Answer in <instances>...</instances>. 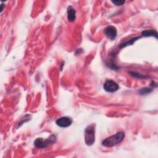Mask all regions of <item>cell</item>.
I'll use <instances>...</instances> for the list:
<instances>
[{"mask_svg":"<svg viewBox=\"0 0 158 158\" xmlns=\"http://www.w3.org/2000/svg\"><path fill=\"white\" fill-rule=\"evenodd\" d=\"M56 141V137L55 135H51L48 139H43L41 138H38L35 139L34 142L35 146L38 148H46L49 146L54 144Z\"/></svg>","mask_w":158,"mask_h":158,"instance_id":"cell-3","label":"cell"},{"mask_svg":"<svg viewBox=\"0 0 158 158\" xmlns=\"http://www.w3.org/2000/svg\"><path fill=\"white\" fill-rule=\"evenodd\" d=\"M130 75H132L133 77H136V78H146V77L144 76V75H142L137 72H130Z\"/></svg>","mask_w":158,"mask_h":158,"instance_id":"cell-11","label":"cell"},{"mask_svg":"<svg viewBox=\"0 0 158 158\" xmlns=\"http://www.w3.org/2000/svg\"><path fill=\"white\" fill-rule=\"evenodd\" d=\"M103 88L105 91L109 93H114L117 91L119 89L118 85L112 80H107L105 81L103 85Z\"/></svg>","mask_w":158,"mask_h":158,"instance_id":"cell-4","label":"cell"},{"mask_svg":"<svg viewBox=\"0 0 158 158\" xmlns=\"http://www.w3.org/2000/svg\"><path fill=\"white\" fill-rule=\"evenodd\" d=\"M85 141L87 145L91 146L95 141V125H88L85 130Z\"/></svg>","mask_w":158,"mask_h":158,"instance_id":"cell-2","label":"cell"},{"mask_svg":"<svg viewBox=\"0 0 158 158\" xmlns=\"http://www.w3.org/2000/svg\"><path fill=\"white\" fill-rule=\"evenodd\" d=\"M72 119L69 117H62L59 118L56 121V123L57 126L62 128H67L71 125L72 123Z\"/></svg>","mask_w":158,"mask_h":158,"instance_id":"cell-5","label":"cell"},{"mask_svg":"<svg viewBox=\"0 0 158 158\" xmlns=\"http://www.w3.org/2000/svg\"><path fill=\"white\" fill-rule=\"evenodd\" d=\"M112 2L113 4H114L116 6H122L123 5L125 1H118V0H116V1H112Z\"/></svg>","mask_w":158,"mask_h":158,"instance_id":"cell-12","label":"cell"},{"mask_svg":"<svg viewBox=\"0 0 158 158\" xmlns=\"http://www.w3.org/2000/svg\"><path fill=\"white\" fill-rule=\"evenodd\" d=\"M152 91V88H144L141 89L139 92L141 94H147L150 93Z\"/></svg>","mask_w":158,"mask_h":158,"instance_id":"cell-10","label":"cell"},{"mask_svg":"<svg viewBox=\"0 0 158 158\" xmlns=\"http://www.w3.org/2000/svg\"><path fill=\"white\" fill-rule=\"evenodd\" d=\"M125 138V133L123 131H120L114 135H112L105 139L102 142V144L106 147L110 148L113 147L119 143H120Z\"/></svg>","mask_w":158,"mask_h":158,"instance_id":"cell-1","label":"cell"},{"mask_svg":"<svg viewBox=\"0 0 158 158\" xmlns=\"http://www.w3.org/2000/svg\"><path fill=\"white\" fill-rule=\"evenodd\" d=\"M139 38H140L139 36H136V37L132 38L131 39L129 40V41H126V42H124V43L120 44L119 46H120V48H125V47H126V46H128V45H131V44H133L135 43V41H136V40H137L138 39H139Z\"/></svg>","mask_w":158,"mask_h":158,"instance_id":"cell-9","label":"cell"},{"mask_svg":"<svg viewBox=\"0 0 158 158\" xmlns=\"http://www.w3.org/2000/svg\"><path fill=\"white\" fill-rule=\"evenodd\" d=\"M104 34L110 40H114L117 37V29L114 26L109 25L104 29Z\"/></svg>","mask_w":158,"mask_h":158,"instance_id":"cell-6","label":"cell"},{"mask_svg":"<svg viewBox=\"0 0 158 158\" xmlns=\"http://www.w3.org/2000/svg\"><path fill=\"white\" fill-rule=\"evenodd\" d=\"M141 35L144 37H149L153 36L156 38H157V33L154 30H146L141 32Z\"/></svg>","mask_w":158,"mask_h":158,"instance_id":"cell-8","label":"cell"},{"mask_svg":"<svg viewBox=\"0 0 158 158\" xmlns=\"http://www.w3.org/2000/svg\"><path fill=\"white\" fill-rule=\"evenodd\" d=\"M67 19L69 22H74L76 19V10L72 6L67 7Z\"/></svg>","mask_w":158,"mask_h":158,"instance_id":"cell-7","label":"cell"}]
</instances>
